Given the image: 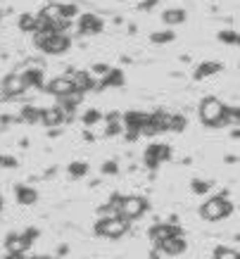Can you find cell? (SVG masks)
Instances as JSON below:
<instances>
[{"mask_svg": "<svg viewBox=\"0 0 240 259\" xmlns=\"http://www.w3.org/2000/svg\"><path fill=\"white\" fill-rule=\"evenodd\" d=\"M33 43H36V48L43 50L46 55H64L71 48V38L67 33H55V31L33 33Z\"/></svg>", "mask_w": 240, "mask_h": 259, "instance_id": "6da1fadb", "label": "cell"}, {"mask_svg": "<svg viewBox=\"0 0 240 259\" xmlns=\"http://www.w3.org/2000/svg\"><path fill=\"white\" fill-rule=\"evenodd\" d=\"M224 112H226V102H221L214 95H207L200 100V107H197V114H200V121L205 126H212V128H219L224 126Z\"/></svg>", "mask_w": 240, "mask_h": 259, "instance_id": "7a4b0ae2", "label": "cell"}, {"mask_svg": "<svg viewBox=\"0 0 240 259\" xmlns=\"http://www.w3.org/2000/svg\"><path fill=\"white\" fill-rule=\"evenodd\" d=\"M231 212H233V202L228 200L226 193H221L217 197H209L207 202L200 207V217L205 221H221L226 217H231Z\"/></svg>", "mask_w": 240, "mask_h": 259, "instance_id": "3957f363", "label": "cell"}, {"mask_svg": "<svg viewBox=\"0 0 240 259\" xmlns=\"http://www.w3.org/2000/svg\"><path fill=\"white\" fill-rule=\"evenodd\" d=\"M129 228H131V221H126L124 217H105V219H98L95 224V236L100 238H109V240H116V238H122L129 233Z\"/></svg>", "mask_w": 240, "mask_h": 259, "instance_id": "277c9868", "label": "cell"}, {"mask_svg": "<svg viewBox=\"0 0 240 259\" xmlns=\"http://www.w3.org/2000/svg\"><path fill=\"white\" fill-rule=\"evenodd\" d=\"M150 209V202L140 195H124L119 202V217H124L126 221H136Z\"/></svg>", "mask_w": 240, "mask_h": 259, "instance_id": "5b68a950", "label": "cell"}, {"mask_svg": "<svg viewBox=\"0 0 240 259\" xmlns=\"http://www.w3.org/2000/svg\"><path fill=\"white\" fill-rule=\"evenodd\" d=\"M3 95H5V100H17V98H22L29 86H26V79H24L22 71H10L8 76L3 79Z\"/></svg>", "mask_w": 240, "mask_h": 259, "instance_id": "8992f818", "label": "cell"}, {"mask_svg": "<svg viewBox=\"0 0 240 259\" xmlns=\"http://www.w3.org/2000/svg\"><path fill=\"white\" fill-rule=\"evenodd\" d=\"M171 159V148L167 143H155V145H150V148L143 152V164L147 169H157L159 164L164 162H169Z\"/></svg>", "mask_w": 240, "mask_h": 259, "instance_id": "52a82bcc", "label": "cell"}, {"mask_svg": "<svg viewBox=\"0 0 240 259\" xmlns=\"http://www.w3.org/2000/svg\"><path fill=\"white\" fill-rule=\"evenodd\" d=\"M159 254H167V257H176V254H183L188 250V240L183 238V233H174V236L164 238L159 245H155Z\"/></svg>", "mask_w": 240, "mask_h": 259, "instance_id": "ba28073f", "label": "cell"}, {"mask_svg": "<svg viewBox=\"0 0 240 259\" xmlns=\"http://www.w3.org/2000/svg\"><path fill=\"white\" fill-rule=\"evenodd\" d=\"M71 81V91L76 93H88V91H98V83H95V76L91 71H69L67 74Z\"/></svg>", "mask_w": 240, "mask_h": 259, "instance_id": "9c48e42d", "label": "cell"}, {"mask_svg": "<svg viewBox=\"0 0 240 259\" xmlns=\"http://www.w3.org/2000/svg\"><path fill=\"white\" fill-rule=\"evenodd\" d=\"M76 22H78V33H81V36H98V33H102V29H105V22H102L98 15H93V12L81 15Z\"/></svg>", "mask_w": 240, "mask_h": 259, "instance_id": "30bf717a", "label": "cell"}, {"mask_svg": "<svg viewBox=\"0 0 240 259\" xmlns=\"http://www.w3.org/2000/svg\"><path fill=\"white\" fill-rule=\"evenodd\" d=\"M22 74H24V79H26V86L29 88H38V91H43V86H46V74H43V67H41V64L29 62L26 71H22Z\"/></svg>", "mask_w": 240, "mask_h": 259, "instance_id": "8fae6325", "label": "cell"}, {"mask_svg": "<svg viewBox=\"0 0 240 259\" xmlns=\"http://www.w3.org/2000/svg\"><path fill=\"white\" fill-rule=\"evenodd\" d=\"M147 112H138V110H133V112H126V114H122V126H124L126 131H136V134L140 136V126L147 121Z\"/></svg>", "mask_w": 240, "mask_h": 259, "instance_id": "7c38bea8", "label": "cell"}, {"mask_svg": "<svg viewBox=\"0 0 240 259\" xmlns=\"http://www.w3.org/2000/svg\"><path fill=\"white\" fill-rule=\"evenodd\" d=\"M174 233H181V228H178V224H155V226L150 228V240H152V245H159L164 240V238L174 236Z\"/></svg>", "mask_w": 240, "mask_h": 259, "instance_id": "4fadbf2b", "label": "cell"}, {"mask_svg": "<svg viewBox=\"0 0 240 259\" xmlns=\"http://www.w3.org/2000/svg\"><path fill=\"white\" fill-rule=\"evenodd\" d=\"M41 124L48 126V128H60L64 124V114L62 110L55 105V107H46V110H41Z\"/></svg>", "mask_w": 240, "mask_h": 259, "instance_id": "5bb4252c", "label": "cell"}, {"mask_svg": "<svg viewBox=\"0 0 240 259\" xmlns=\"http://www.w3.org/2000/svg\"><path fill=\"white\" fill-rule=\"evenodd\" d=\"M31 247V243L22 236V233H10L5 240V250L8 254H26V250Z\"/></svg>", "mask_w": 240, "mask_h": 259, "instance_id": "9a60e30c", "label": "cell"}, {"mask_svg": "<svg viewBox=\"0 0 240 259\" xmlns=\"http://www.w3.org/2000/svg\"><path fill=\"white\" fill-rule=\"evenodd\" d=\"M15 200L22 204V207H31V204L38 202V190L33 188V186H17Z\"/></svg>", "mask_w": 240, "mask_h": 259, "instance_id": "2e32d148", "label": "cell"}, {"mask_svg": "<svg viewBox=\"0 0 240 259\" xmlns=\"http://www.w3.org/2000/svg\"><path fill=\"white\" fill-rule=\"evenodd\" d=\"M43 88H46L50 95L60 98V95H67V93L71 91V81H69V76H55V79L48 81Z\"/></svg>", "mask_w": 240, "mask_h": 259, "instance_id": "e0dca14e", "label": "cell"}, {"mask_svg": "<svg viewBox=\"0 0 240 259\" xmlns=\"http://www.w3.org/2000/svg\"><path fill=\"white\" fill-rule=\"evenodd\" d=\"M224 69V64L221 62H214V60H207V62H202L197 69H195V81H202V79H209V76H217L219 71Z\"/></svg>", "mask_w": 240, "mask_h": 259, "instance_id": "ac0fdd59", "label": "cell"}, {"mask_svg": "<svg viewBox=\"0 0 240 259\" xmlns=\"http://www.w3.org/2000/svg\"><path fill=\"white\" fill-rule=\"evenodd\" d=\"M124 71L122 69H109L105 76H102V81L98 83V91L100 88H119V86H124Z\"/></svg>", "mask_w": 240, "mask_h": 259, "instance_id": "d6986e66", "label": "cell"}, {"mask_svg": "<svg viewBox=\"0 0 240 259\" xmlns=\"http://www.w3.org/2000/svg\"><path fill=\"white\" fill-rule=\"evenodd\" d=\"M186 19H188L186 10H181V8H169L162 12V22L167 26H178V24H183Z\"/></svg>", "mask_w": 240, "mask_h": 259, "instance_id": "ffe728a7", "label": "cell"}, {"mask_svg": "<svg viewBox=\"0 0 240 259\" xmlns=\"http://www.w3.org/2000/svg\"><path fill=\"white\" fill-rule=\"evenodd\" d=\"M17 119L24 121V124H41V107H36V105H24Z\"/></svg>", "mask_w": 240, "mask_h": 259, "instance_id": "44dd1931", "label": "cell"}, {"mask_svg": "<svg viewBox=\"0 0 240 259\" xmlns=\"http://www.w3.org/2000/svg\"><path fill=\"white\" fill-rule=\"evenodd\" d=\"M41 15L46 17V19H50V24L57 22V19H64L62 17V3H48L46 8L41 10Z\"/></svg>", "mask_w": 240, "mask_h": 259, "instance_id": "7402d4cb", "label": "cell"}, {"mask_svg": "<svg viewBox=\"0 0 240 259\" xmlns=\"http://www.w3.org/2000/svg\"><path fill=\"white\" fill-rule=\"evenodd\" d=\"M186 117L183 114H171L169 112V121H167V131H174V134H181L186 128Z\"/></svg>", "mask_w": 240, "mask_h": 259, "instance_id": "603a6c76", "label": "cell"}, {"mask_svg": "<svg viewBox=\"0 0 240 259\" xmlns=\"http://www.w3.org/2000/svg\"><path fill=\"white\" fill-rule=\"evenodd\" d=\"M17 26H19V31H24V33H33V26H36V15H31V12H24V15L17 19Z\"/></svg>", "mask_w": 240, "mask_h": 259, "instance_id": "cb8c5ba5", "label": "cell"}, {"mask_svg": "<svg viewBox=\"0 0 240 259\" xmlns=\"http://www.w3.org/2000/svg\"><path fill=\"white\" fill-rule=\"evenodd\" d=\"M67 171H69L71 179H84L86 174H88V164L86 162H69V166H67Z\"/></svg>", "mask_w": 240, "mask_h": 259, "instance_id": "d4e9b609", "label": "cell"}, {"mask_svg": "<svg viewBox=\"0 0 240 259\" xmlns=\"http://www.w3.org/2000/svg\"><path fill=\"white\" fill-rule=\"evenodd\" d=\"M214 259H240V252L235 247H217L214 250Z\"/></svg>", "mask_w": 240, "mask_h": 259, "instance_id": "484cf974", "label": "cell"}, {"mask_svg": "<svg viewBox=\"0 0 240 259\" xmlns=\"http://www.w3.org/2000/svg\"><path fill=\"white\" fill-rule=\"evenodd\" d=\"M190 190L197 193V195H205L212 190V181H202V179H193L190 181Z\"/></svg>", "mask_w": 240, "mask_h": 259, "instance_id": "4316f807", "label": "cell"}, {"mask_svg": "<svg viewBox=\"0 0 240 259\" xmlns=\"http://www.w3.org/2000/svg\"><path fill=\"white\" fill-rule=\"evenodd\" d=\"M174 38H176V36H174V31H155L152 36H150V40H152L155 46H164V43H171Z\"/></svg>", "mask_w": 240, "mask_h": 259, "instance_id": "83f0119b", "label": "cell"}, {"mask_svg": "<svg viewBox=\"0 0 240 259\" xmlns=\"http://www.w3.org/2000/svg\"><path fill=\"white\" fill-rule=\"evenodd\" d=\"M100 174L102 176H114V174H119V162H116V159H107V162H102Z\"/></svg>", "mask_w": 240, "mask_h": 259, "instance_id": "f1b7e54d", "label": "cell"}, {"mask_svg": "<svg viewBox=\"0 0 240 259\" xmlns=\"http://www.w3.org/2000/svg\"><path fill=\"white\" fill-rule=\"evenodd\" d=\"M100 119H102V114L98 110H86L84 117H81V121H84L86 126H95L98 121H100Z\"/></svg>", "mask_w": 240, "mask_h": 259, "instance_id": "f546056e", "label": "cell"}, {"mask_svg": "<svg viewBox=\"0 0 240 259\" xmlns=\"http://www.w3.org/2000/svg\"><path fill=\"white\" fill-rule=\"evenodd\" d=\"M122 128H124V126H122V119H109L107 128H105V136H109V138H112V136H119Z\"/></svg>", "mask_w": 240, "mask_h": 259, "instance_id": "4dcf8cb0", "label": "cell"}, {"mask_svg": "<svg viewBox=\"0 0 240 259\" xmlns=\"http://www.w3.org/2000/svg\"><path fill=\"white\" fill-rule=\"evenodd\" d=\"M62 17L64 19H74V17H78V5L76 3H67V5H62Z\"/></svg>", "mask_w": 240, "mask_h": 259, "instance_id": "1f68e13d", "label": "cell"}, {"mask_svg": "<svg viewBox=\"0 0 240 259\" xmlns=\"http://www.w3.org/2000/svg\"><path fill=\"white\" fill-rule=\"evenodd\" d=\"M17 164L19 162H17L15 155H0V166L3 169H17Z\"/></svg>", "mask_w": 240, "mask_h": 259, "instance_id": "d6a6232c", "label": "cell"}, {"mask_svg": "<svg viewBox=\"0 0 240 259\" xmlns=\"http://www.w3.org/2000/svg\"><path fill=\"white\" fill-rule=\"evenodd\" d=\"M219 40H221V43H228V46H235V43H238V33L235 31H219Z\"/></svg>", "mask_w": 240, "mask_h": 259, "instance_id": "836d02e7", "label": "cell"}, {"mask_svg": "<svg viewBox=\"0 0 240 259\" xmlns=\"http://www.w3.org/2000/svg\"><path fill=\"white\" fill-rule=\"evenodd\" d=\"M22 236L24 238H26V240H29V243H33V240H36V238H38V228H26V231H24V233H22Z\"/></svg>", "mask_w": 240, "mask_h": 259, "instance_id": "e575fe53", "label": "cell"}, {"mask_svg": "<svg viewBox=\"0 0 240 259\" xmlns=\"http://www.w3.org/2000/svg\"><path fill=\"white\" fill-rule=\"evenodd\" d=\"M107 71H109L107 64H93V69H91V74H93V76H95V74H100V76H105Z\"/></svg>", "mask_w": 240, "mask_h": 259, "instance_id": "d590c367", "label": "cell"}, {"mask_svg": "<svg viewBox=\"0 0 240 259\" xmlns=\"http://www.w3.org/2000/svg\"><path fill=\"white\" fill-rule=\"evenodd\" d=\"M157 5V0H145V3H140V10H152Z\"/></svg>", "mask_w": 240, "mask_h": 259, "instance_id": "8d00e7d4", "label": "cell"}, {"mask_svg": "<svg viewBox=\"0 0 240 259\" xmlns=\"http://www.w3.org/2000/svg\"><path fill=\"white\" fill-rule=\"evenodd\" d=\"M67 252H69V247H67V245H60V250H57V257H64Z\"/></svg>", "mask_w": 240, "mask_h": 259, "instance_id": "74e56055", "label": "cell"}, {"mask_svg": "<svg viewBox=\"0 0 240 259\" xmlns=\"http://www.w3.org/2000/svg\"><path fill=\"white\" fill-rule=\"evenodd\" d=\"M5 259H24V254H8Z\"/></svg>", "mask_w": 240, "mask_h": 259, "instance_id": "f35d334b", "label": "cell"}, {"mask_svg": "<svg viewBox=\"0 0 240 259\" xmlns=\"http://www.w3.org/2000/svg\"><path fill=\"white\" fill-rule=\"evenodd\" d=\"M150 259H159V250H157V247H155V252L150 254Z\"/></svg>", "mask_w": 240, "mask_h": 259, "instance_id": "ab89813d", "label": "cell"}, {"mask_svg": "<svg viewBox=\"0 0 240 259\" xmlns=\"http://www.w3.org/2000/svg\"><path fill=\"white\" fill-rule=\"evenodd\" d=\"M3 207H5V200H3V195H0V212H3Z\"/></svg>", "mask_w": 240, "mask_h": 259, "instance_id": "60d3db41", "label": "cell"}, {"mask_svg": "<svg viewBox=\"0 0 240 259\" xmlns=\"http://www.w3.org/2000/svg\"><path fill=\"white\" fill-rule=\"evenodd\" d=\"M31 259H55V257H31Z\"/></svg>", "mask_w": 240, "mask_h": 259, "instance_id": "b9f144b4", "label": "cell"}, {"mask_svg": "<svg viewBox=\"0 0 240 259\" xmlns=\"http://www.w3.org/2000/svg\"><path fill=\"white\" fill-rule=\"evenodd\" d=\"M0 19H3V12H0Z\"/></svg>", "mask_w": 240, "mask_h": 259, "instance_id": "7bdbcfd3", "label": "cell"}]
</instances>
